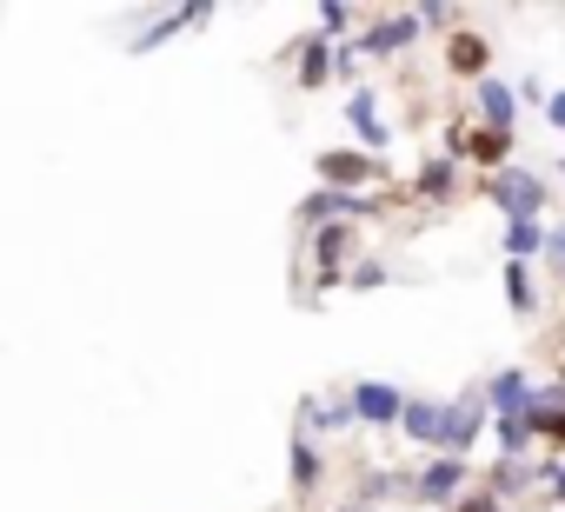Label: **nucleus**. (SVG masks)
Segmentation results:
<instances>
[{
  "label": "nucleus",
  "instance_id": "nucleus-1",
  "mask_svg": "<svg viewBox=\"0 0 565 512\" xmlns=\"http://www.w3.org/2000/svg\"><path fill=\"white\" fill-rule=\"evenodd\" d=\"M486 193H492L512 220H532V213L545 206V186H539L532 173H499V180H486Z\"/></svg>",
  "mask_w": 565,
  "mask_h": 512
},
{
  "label": "nucleus",
  "instance_id": "nucleus-2",
  "mask_svg": "<svg viewBox=\"0 0 565 512\" xmlns=\"http://www.w3.org/2000/svg\"><path fill=\"white\" fill-rule=\"evenodd\" d=\"M353 413L373 426H393V419H406V399L393 386H353Z\"/></svg>",
  "mask_w": 565,
  "mask_h": 512
},
{
  "label": "nucleus",
  "instance_id": "nucleus-3",
  "mask_svg": "<svg viewBox=\"0 0 565 512\" xmlns=\"http://www.w3.org/2000/svg\"><path fill=\"white\" fill-rule=\"evenodd\" d=\"M459 486H466V459H459V452H446V459H433V466L419 472V499H433V505L452 499Z\"/></svg>",
  "mask_w": 565,
  "mask_h": 512
},
{
  "label": "nucleus",
  "instance_id": "nucleus-4",
  "mask_svg": "<svg viewBox=\"0 0 565 512\" xmlns=\"http://www.w3.org/2000/svg\"><path fill=\"white\" fill-rule=\"evenodd\" d=\"M413 34H419V21H413V14H399V21H386V28H373V34L360 41V54H399V47H406Z\"/></svg>",
  "mask_w": 565,
  "mask_h": 512
},
{
  "label": "nucleus",
  "instance_id": "nucleus-5",
  "mask_svg": "<svg viewBox=\"0 0 565 512\" xmlns=\"http://www.w3.org/2000/svg\"><path fill=\"white\" fill-rule=\"evenodd\" d=\"M479 114H486V127H492V134H505V120H512V87L479 81Z\"/></svg>",
  "mask_w": 565,
  "mask_h": 512
},
{
  "label": "nucleus",
  "instance_id": "nucleus-6",
  "mask_svg": "<svg viewBox=\"0 0 565 512\" xmlns=\"http://www.w3.org/2000/svg\"><path fill=\"white\" fill-rule=\"evenodd\" d=\"M347 120H353V127H360V134L373 140V153L386 147V120H380V107H373V94H353V107H347Z\"/></svg>",
  "mask_w": 565,
  "mask_h": 512
},
{
  "label": "nucleus",
  "instance_id": "nucleus-7",
  "mask_svg": "<svg viewBox=\"0 0 565 512\" xmlns=\"http://www.w3.org/2000/svg\"><path fill=\"white\" fill-rule=\"evenodd\" d=\"M294 486H300V492L320 486V459H313V439H307V433H294Z\"/></svg>",
  "mask_w": 565,
  "mask_h": 512
},
{
  "label": "nucleus",
  "instance_id": "nucleus-8",
  "mask_svg": "<svg viewBox=\"0 0 565 512\" xmlns=\"http://www.w3.org/2000/svg\"><path fill=\"white\" fill-rule=\"evenodd\" d=\"M539 246H545V233H539L532 220H512V226H505V253H512L519 267H525V253H539Z\"/></svg>",
  "mask_w": 565,
  "mask_h": 512
},
{
  "label": "nucleus",
  "instance_id": "nucleus-9",
  "mask_svg": "<svg viewBox=\"0 0 565 512\" xmlns=\"http://www.w3.org/2000/svg\"><path fill=\"white\" fill-rule=\"evenodd\" d=\"M327 180H373V160H353V153H327L320 160Z\"/></svg>",
  "mask_w": 565,
  "mask_h": 512
},
{
  "label": "nucleus",
  "instance_id": "nucleus-10",
  "mask_svg": "<svg viewBox=\"0 0 565 512\" xmlns=\"http://www.w3.org/2000/svg\"><path fill=\"white\" fill-rule=\"evenodd\" d=\"M327 74H333V54H327V41H313L307 61H300V87H320Z\"/></svg>",
  "mask_w": 565,
  "mask_h": 512
},
{
  "label": "nucleus",
  "instance_id": "nucleus-11",
  "mask_svg": "<svg viewBox=\"0 0 565 512\" xmlns=\"http://www.w3.org/2000/svg\"><path fill=\"white\" fill-rule=\"evenodd\" d=\"M466 153H472L479 167H499V160H505V134H492V127H486V134H472V140H466Z\"/></svg>",
  "mask_w": 565,
  "mask_h": 512
},
{
  "label": "nucleus",
  "instance_id": "nucleus-12",
  "mask_svg": "<svg viewBox=\"0 0 565 512\" xmlns=\"http://www.w3.org/2000/svg\"><path fill=\"white\" fill-rule=\"evenodd\" d=\"M452 67H459V74H479V67H486V41L459 34V41H452Z\"/></svg>",
  "mask_w": 565,
  "mask_h": 512
},
{
  "label": "nucleus",
  "instance_id": "nucleus-13",
  "mask_svg": "<svg viewBox=\"0 0 565 512\" xmlns=\"http://www.w3.org/2000/svg\"><path fill=\"white\" fill-rule=\"evenodd\" d=\"M505 300H512V307H519V313H525V307H532V280H525V267H519V260H512V267H505Z\"/></svg>",
  "mask_w": 565,
  "mask_h": 512
},
{
  "label": "nucleus",
  "instance_id": "nucleus-14",
  "mask_svg": "<svg viewBox=\"0 0 565 512\" xmlns=\"http://www.w3.org/2000/svg\"><path fill=\"white\" fill-rule=\"evenodd\" d=\"M419 186H426V193L439 200V193L452 186V160H426V173H419Z\"/></svg>",
  "mask_w": 565,
  "mask_h": 512
},
{
  "label": "nucleus",
  "instance_id": "nucleus-15",
  "mask_svg": "<svg viewBox=\"0 0 565 512\" xmlns=\"http://www.w3.org/2000/svg\"><path fill=\"white\" fill-rule=\"evenodd\" d=\"M347 246H353V233H347V226H327V233H320V253H327V267H340V253H347Z\"/></svg>",
  "mask_w": 565,
  "mask_h": 512
},
{
  "label": "nucleus",
  "instance_id": "nucleus-16",
  "mask_svg": "<svg viewBox=\"0 0 565 512\" xmlns=\"http://www.w3.org/2000/svg\"><path fill=\"white\" fill-rule=\"evenodd\" d=\"M459 512H499V505H492V492H479V499H466Z\"/></svg>",
  "mask_w": 565,
  "mask_h": 512
},
{
  "label": "nucleus",
  "instance_id": "nucleus-17",
  "mask_svg": "<svg viewBox=\"0 0 565 512\" xmlns=\"http://www.w3.org/2000/svg\"><path fill=\"white\" fill-rule=\"evenodd\" d=\"M545 114H552V127H565V94H552V107H545Z\"/></svg>",
  "mask_w": 565,
  "mask_h": 512
},
{
  "label": "nucleus",
  "instance_id": "nucleus-18",
  "mask_svg": "<svg viewBox=\"0 0 565 512\" xmlns=\"http://www.w3.org/2000/svg\"><path fill=\"white\" fill-rule=\"evenodd\" d=\"M353 512H360V505H353Z\"/></svg>",
  "mask_w": 565,
  "mask_h": 512
}]
</instances>
